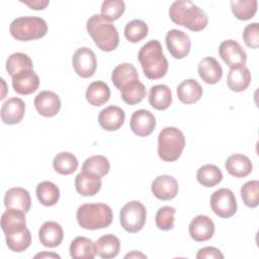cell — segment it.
Returning <instances> with one entry per match:
<instances>
[{"label":"cell","instance_id":"cell-14","mask_svg":"<svg viewBox=\"0 0 259 259\" xmlns=\"http://www.w3.org/2000/svg\"><path fill=\"white\" fill-rule=\"evenodd\" d=\"M34 106L40 115L52 117L60 111L61 99L53 91H41L34 98Z\"/></svg>","mask_w":259,"mask_h":259},{"label":"cell","instance_id":"cell-12","mask_svg":"<svg viewBox=\"0 0 259 259\" xmlns=\"http://www.w3.org/2000/svg\"><path fill=\"white\" fill-rule=\"evenodd\" d=\"M130 126L135 135L139 137H147L153 133L156 126V118L151 111L139 109L133 113Z\"/></svg>","mask_w":259,"mask_h":259},{"label":"cell","instance_id":"cell-19","mask_svg":"<svg viewBox=\"0 0 259 259\" xmlns=\"http://www.w3.org/2000/svg\"><path fill=\"white\" fill-rule=\"evenodd\" d=\"M124 111L115 105H109L98 114V122L105 131H117L124 122Z\"/></svg>","mask_w":259,"mask_h":259},{"label":"cell","instance_id":"cell-17","mask_svg":"<svg viewBox=\"0 0 259 259\" xmlns=\"http://www.w3.org/2000/svg\"><path fill=\"white\" fill-rule=\"evenodd\" d=\"M38 86L39 78L33 70H23L12 77V87L18 94H31L36 91Z\"/></svg>","mask_w":259,"mask_h":259},{"label":"cell","instance_id":"cell-18","mask_svg":"<svg viewBox=\"0 0 259 259\" xmlns=\"http://www.w3.org/2000/svg\"><path fill=\"white\" fill-rule=\"evenodd\" d=\"M24 112V101L18 97H11L2 104L1 119L6 124H16L22 120Z\"/></svg>","mask_w":259,"mask_h":259},{"label":"cell","instance_id":"cell-36","mask_svg":"<svg viewBox=\"0 0 259 259\" xmlns=\"http://www.w3.org/2000/svg\"><path fill=\"white\" fill-rule=\"evenodd\" d=\"M6 244L13 252H22L26 250L31 243V235L27 228L5 235Z\"/></svg>","mask_w":259,"mask_h":259},{"label":"cell","instance_id":"cell-48","mask_svg":"<svg viewBox=\"0 0 259 259\" xmlns=\"http://www.w3.org/2000/svg\"><path fill=\"white\" fill-rule=\"evenodd\" d=\"M124 258H147L146 255H144L143 253L141 252H138V251H133L132 253H128L124 256Z\"/></svg>","mask_w":259,"mask_h":259},{"label":"cell","instance_id":"cell-27","mask_svg":"<svg viewBox=\"0 0 259 259\" xmlns=\"http://www.w3.org/2000/svg\"><path fill=\"white\" fill-rule=\"evenodd\" d=\"M251 82V73L245 66L230 69L227 84L232 91L242 92L248 88Z\"/></svg>","mask_w":259,"mask_h":259},{"label":"cell","instance_id":"cell-1","mask_svg":"<svg viewBox=\"0 0 259 259\" xmlns=\"http://www.w3.org/2000/svg\"><path fill=\"white\" fill-rule=\"evenodd\" d=\"M170 19L191 31L204 29L208 22L206 13L191 1L178 0L171 4L169 8Z\"/></svg>","mask_w":259,"mask_h":259},{"label":"cell","instance_id":"cell-44","mask_svg":"<svg viewBox=\"0 0 259 259\" xmlns=\"http://www.w3.org/2000/svg\"><path fill=\"white\" fill-rule=\"evenodd\" d=\"M243 39L246 46L251 49L259 47V24L257 22L250 23L244 28Z\"/></svg>","mask_w":259,"mask_h":259},{"label":"cell","instance_id":"cell-11","mask_svg":"<svg viewBox=\"0 0 259 259\" xmlns=\"http://www.w3.org/2000/svg\"><path fill=\"white\" fill-rule=\"evenodd\" d=\"M165 42L170 55L174 59H183L190 52L191 40L189 36L182 30H169L165 36Z\"/></svg>","mask_w":259,"mask_h":259},{"label":"cell","instance_id":"cell-9","mask_svg":"<svg viewBox=\"0 0 259 259\" xmlns=\"http://www.w3.org/2000/svg\"><path fill=\"white\" fill-rule=\"evenodd\" d=\"M72 63L76 74L82 78H89L93 76L97 67L94 52L86 47L79 48L74 53Z\"/></svg>","mask_w":259,"mask_h":259},{"label":"cell","instance_id":"cell-46","mask_svg":"<svg viewBox=\"0 0 259 259\" xmlns=\"http://www.w3.org/2000/svg\"><path fill=\"white\" fill-rule=\"evenodd\" d=\"M22 3H24L25 5H27L28 7H30L31 9H34V10H42V9H45L48 5H49V3H50V1H48V0H37V1H21Z\"/></svg>","mask_w":259,"mask_h":259},{"label":"cell","instance_id":"cell-2","mask_svg":"<svg viewBox=\"0 0 259 259\" xmlns=\"http://www.w3.org/2000/svg\"><path fill=\"white\" fill-rule=\"evenodd\" d=\"M138 60L145 76L150 80L161 79L168 71V61L163 55L160 41L157 39H152L141 48Z\"/></svg>","mask_w":259,"mask_h":259},{"label":"cell","instance_id":"cell-25","mask_svg":"<svg viewBox=\"0 0 259 259\" xmlns=\"http://www.w3.org/2000/svg\"><path fill=\"white\" fill-rule=\"evenodd\" d=\"M177 97L184 104L197 102L202 96V88L194 79H186L177 87Z\"/></svg>","mask_w":259,"mask_h":259},{"label":"cell","instance_id":"cell-32","mask_svg":"<svg viewBox=\"0 0 259 259\" xmlns=\"http://www.w3.org/2000/svg\"><path fill=\"white\" fill-rule=\"evenodd\" d=\"M120 93L122 100L126 104L135 105L140 103L146 97L147 91L144 84L140 82L139 79H136L124 85L121 88Z\"/></svg>","mask_w":259,"mask_h":259},{"label":"cell","instance_id":"cell-26","mask_svg":"<svg viewBox=\"0 0 259 259\" xmlns=\"http://www.w3.org/2000/svg\"><path fill=\"white\" fill-rule=\"evenodd\" d=\"M119 250L120 241L116 236L112 234H107L100 237L95 243L96 254L103 259L116 257L119 253Z\"/></svg>","mask_w":259,"mask_h":259},{"label":"cell","instance_id":"cell-22","mask_svg":"<svg viewBox=\"0 0 259 259\" xmlns=\"http://www.w3.org/2000/svg\"><path fill=\"white\" fill-rule=\"evenodd\" d=\"M198 75L206 84H217L223 77V69L217 59L205 57L197 67Z\"/></svg>","mask_w":259,"mask_h":259},{"label":"cell","instance_id":"cell-7","mask_svg":"<svg viewBox=\"0 0 259 259\" xmlns=\"http://www.w3.org/2000/svg\"><path fill=\"white\" fill-rule=\"evenodd\" d=\"M146 219V207L138 200L125 203L119 212V222L121 227L132 234L138 233L144 228Z\"/></svg>","mask_w":259,"mask_h":259},{"label":"cell","instance_id":"cell-47","mask_svg":"<svg viewBox=\"0 0 259 259\" xmlns=\"http://www.w3.org/2000/svg\"><path fill=\"white\" fill-rule=\"evenodd\" d=\"M34 258H58L60 259L61 257L58 254L55 253H48V252H42V253H38L34 256Z\"/></svg>","mask_w":259,"mask_h":259},{"label":"cell","instance_id":"cell-28","mask_svg":"<svg viewBox=\"0 0 259 259\" xmlns=\"http://www.w3.org/2000/svg\"><path fill=\"white\" fill-rule=\"evenodd\" d=\"M149 103L157 110H165L172 103V93L165 84L152 86L149 93Z\"/></svg>","mask_w":259,"mask_h":259},{"label":"cell","instance_id":"cell-38","mask_svg":"<svg viewBox=\"0 0 259 259\" xmlns=\"http://www.w3.org/2000/svg\"><path fill=\"white\" fill-rule=\"evenodd\" d=\"M258 2L256 0H233L231 9L235 17L240 20H249L254 17L257 11Z\"/></svg>","mask_w":259,"mask_h":259},{"label":"cell","instance_id":"cell-8","mask_svg":"<svg viewBox=\"0 0 259 259\" xmlns=\"http://www.w3.org/2000/svg\"><path fill=\"white\" fill-rule=\"evenodd\" d=\"M210 207L212 211L223 219L233 217L238 208L235 194L228 188H220L210 196Z\"/></svg>","mask_w":259,"mask_h":259},{"label":"cell","instance_id":"cell-3","mask_svg":"<svg viewBox=\"0 0 259 259\" xmlns=\"http://www.w3.org/2000/svg\"><path fill=\"white\" fill-rule=\"evenodd\" d=\"M86 28L94 44L101 51L111 52L118 47L119 35L116 27L111 22L103 19L101 15L94 14L90 16Z\"/></svg>","mask_w":259,"mask_h":259},{"label":"cell","instance_id":"cell-23","mask_svg":"<svg viewBox=\"0 0 259 259\" xmlns=\"http://www.w3.org/2000/svg\"><path fill=\"white\" fill-rule=\"evenodd\" d=\"M227 171L234 177L243 178L248 176L253 169L251 160L243 154L231 155L225 164Z\"/></svg>","mask_w":259,"mask_h":259},{"label":"cell","instance_id":"cell-40","mask_svg":"<svg viewBox=\"0 0 259 259\" xmlns=\"http://www.w3.org/2000/svg\"><path fill=\"white\" fill-rule=\"evenodd\" d=\"M148 25L141 19H134L124 27V36L131 42H139L148 35Z\"/></svg>","mask_w":259,"mask_h":259},{"label":"cell","instance_id":"cell-10","mask_svg":"<svg viewBox=\"0 0 259 259\" xmlns=\"http://www.w3.org/2000/svg\"><path fill=\"white\" fill-rule=\"evenodd\" d=\"M219 54L225 64L231 69L245 66L247 62L246 52L234 39L224 40L219 47Z\"/></svg>","mask_w":259,"mask_h":259},{"label":"cell","instance_id":"cell-43","mask_svg":"<svg viewBox=\"0 0 259 259\" xmlns=\"http://www.w3.org/2000/svg\"><path fill=\"white\" fill-rule=\"evenodd\" d=\"M175 212L176 210L172 206L165 205L160 207L155 217V222L158 229L162 231H169L173 229L174 221H175V218H174Z\"/></svg>","mask_w":259,"mask_h":259},{"label":"cell","instance_id":"cell-21","mask_svg":"<svg viewBox=\"0 0 259 259\" xmlns=\"http://www.w3.org/2000/svg\"><path fill=\"white\" fill-rule=\"evenodd\" d=\"M38 238L40 243L49 248L58 247L64 238L62 227L53 221H48L42 224L38 231Z\"/></svg>","mask_w":259,"mask_h":259},{"label":"cell","instance_id":"cell-13","mask_svg":"<svg viewBox=\"0 0 259 259\" xmlns=\"http://www.w3.org/2000/svg\"><path fill=\"white\" fill-rule=\"evenodd\" d=\"M178 182L170 175H159L152 182V193L160 200L173 199L178 193Z\"/></svg>","mask_w":259,"mask_h":259},{"label":"cell","instance_id":"cell-15","mask_svg":"<svg viewBox=\"0 0 259 259\" xmlns=\"http://www.w3.org/2000/svg\"><path fill=\"white\" fill-rule=\"evenodd\" d=\"M75 188L82 196H93L101 188V177L93 172L82 170L75 177Z\"/></svg>","mask_w":259,"mask_h":259},{"label":"cell","instance_id":"cell-45","mask_svg":"<svg viewBox=\"0 0 259 259\" xmlns=\"http://www.w3.org/2000/svg\"><path fill=\"white\" fill-rule=\"evenodd\" d=\"M196 258L197 259H204V258H207V259H209V258L223 259L224 255L218 248L207 246V247H203V248L199 249V251L196 254Z\"/></svg>","mask_w":259,"mask_h":259},{"label":"cell","instance_id":"cell-31","mask_svg":"<svg viewBox=\"0 0 259 259\" xmlns=\"http://www.w3.org/2000/svg\"><path fill=\"white\" fill-rule=\"evenodd\" d=\"M136 79H139L138 71L135 66L130 63L117 65L111 73V81L119 91L124 85Z\"/></svg>","mask_w":259,"mask_h":259},{"label":"cell","instance_id":"cell-42","mask_svg":"<svg viewBox=\"0 0 259 259\" xmlns=\"http://www.w3.org/2000/svg\"><path fill=\"white\" fill-rule=\"evenodd\" d=\"M241 196L243 202L248 207H256L259 204V182L257 180H251L246 182L241 187Z\"/></svg>","mask_w":259,"mask_h":259},{"label":"cell","instance_id":"cell-33","mask_svg":"<svg viewBox=\"0 0 259 259\" xmlns=\"http://www.w3.org/2000/svg\"><path fill=\"white\" fill-rule=\"evenodd\" d=\"M36 197L45 206L55 205L60 198L59 187L51 181H42L36 186Z\"/></svg>","mask_w":259,"mask_h":259},{"label":"cell","instance_id":"cell-41","mask_svg":"<svg viewBox=\"0 0 259 259\" xmlns=\"http://www.w3.org/2000/svg\"><path fill=\"white\" fill-rule=\"evenodd\" d=\"M109 169L110 164L108 159L101 155H95L87 158L82 165V170L93 172L100 177L105 176L109 172Z\"/></svg>","mask_w":259,"mask_h":259},{"label":"cell","instance_id":"cell-5","mask_svg":"<svg viewBox=\"0 0 259 259\" xmlns=\"http://www.w3.org/2000/svg\"><path fill=\"white\" fill-rule=\"evenodd\" d=\"M185 147L183 133L174 126L164 127L158 136V155L165 162H174Z\"/></svg>","mask_w":259,"mask_h":259},{"label":"cell","instance_id":"cell-4","mask_svg":"<svg viewBox=\"0 0 259 259\" xmlns=\"http://www.w3.org/2000/svg\"><path fill=\"white\" fill-rule=\"evenodd\" d=\"M112 210L105 203H85L78 207L76 219L79 226L86 230L104 229L112 223Z\"/></svg>","mask_w":259,"mask_h":259},{"label":"cell","instance_id":"cell-30","mask_svg":"<svg viewBox=\"0 0 259 259\" xmlns=\"http://www.w3.org/2000/svg\"><path fill=\"white\" fill-rule=\"evenodd\" d=\"M70 256L72 258H87L93 259L96 255L95 243L86 237H76L69 248Z\"/></svg>","mask_w":259,"mask_h":259},{"label":"cell","instance_id":"cell-24","mask_svg":"<svg viewBox=\"0 0 259 259\" xmlns=\"http://www.w3.org/2000/svg\"><path fill=\"white\" fill-rule=\"evenodd\" d=\"M1 228L5 235L26 228L25 212L16 208H7L1 217Z\"/></svg>","mask_w":259,"mask_h":259},{"label":"cell","instance_id":"cell-16","mask_svg":"<svg viewBox=\"0 0 259 259\" xmlns=\"http://www.w3.org/2000/svg\"><path fill=\"white\" fill-rule=\"evenodd\" d=\"M190 237L196 242L209 240L214 234V224L210 218L204 214L195 217L188 227Z\"/></svg>","mask_w":259,"mask_h":259},{"label":"cell","instance_id":"cell-20","mask_svg":"<svg viewBox=\"0 0 259 259\" xmlns=\"http://www.w3.org/2000/svg\"><path fill=\"white\" fill-rule=\"evenodd\" d=\"M4 205L6 208H16L26 213L31 205L29 192L21 187L8 189L4 196Z\"/></svg>","mask_w":259,"mask_h":259},{"label":"cell","instance_id":"cell-6","mask_svg":"<svg viewBox=\"0 0 259 259\" xmlns=\"http://www.w3.org/2000/svg\"><path fill=\"white\" fill-rule=\"evenodd\" d=\"M11 35L21 41H28L44 37L48 31L47 22L36 16H22L15 18L9 26Z\"/></svg>","mask_w":259,"mask_h":259},{"label":"cell","instance_id":"cell-39","mask_svg":"<svg viewBox=\"0 0 259 259\" xmlns=\"http://www.w3.org/2000/svg\"><path fill=\"white\" fill-rule=\"evenodd\" d=\"M125 4L122 0H106L102 2L100 15L108 22L117 20L124 12Z\"/></svg>","mask_w":259,"mask_h":259},{"label":"cell","instance_id":"cell-34","mask_svg":"<svg viewBox=\"0 0 259 259\" xmlns=\"http://www.w3.org/2000/svg\"><path fill=\"white\" fill-rule=\"evenodd\" d=\"M78 160L74 154L69 152H61L56 155L53 161V167L59 174L70 175L78 168Z\"/></svg>","mask_w":259,"mask_h":259},{"label":"cell","instance_id":"cell-35","mask_svg":"<svg viewBox=\"0 0 259 259\" xmlns=\"http://www.w3.org/2000/svg\"><path fill=\"white\" fill-rule=\"evenodd\" d=\"M197 181L204 187H213L223 179V173L220 168L213 164L201 166L196 173Z\"/></svg>","mask_w":259,"mask_h":259},{"label":"cell","instance_id":"cell-37","mask_svg":"<svg viewBox=\"0 0 259 259\" xmlns=\"http://www.w3.org/2000/svg\"><path fill=\"white\" fill-rule=\"evenodd\" d=\"M32 61L23 53H13L6 61V70L11 77L23 70H32Z\"/></svg>","mask_w":259,"mask_h":259},{"label":"cell","instance_id":"cell-29","mask_svg":"<svg viewBox=\"0 0 259 259\" xmlns=\"http://www.w3.org/2000/svg\"><path fill=\"white\" fill-rule=\"evenodd\" d=\"M86 99L93 106H101L110 98V89L103 81H94L86 90Z\"/></svg>","mask_w":259,"mask_h":259}]
</instances>
